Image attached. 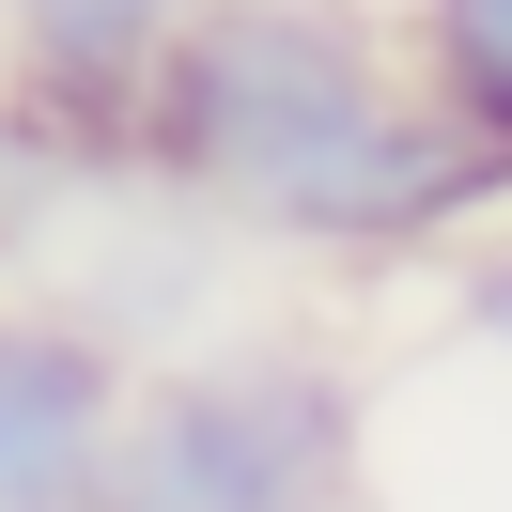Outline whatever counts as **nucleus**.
<instances>
[{
  "label": "nucleus",
  "mask_w": 512,
  "mask_h": 512,
  "mask_svg": "<svg viewBox=\"0 0 512 512\" xmlns=\"http://www.w3.org/2000/svg\"><path fill=\"white\" fill-rule=\"evenodd\" d=\"M404 94H419L404 47L357 0H187L171 47L140 63V94H125V156L156 187H187V202H218V218H249V233L295 249L326 171Z\"/></svg>",
  "instance_id": "1"
},
{
  "label": "nucleus",
  "mask_w": 512,
  "mask_h": 512,
  "mask_svg": "<svg viewBox=\"0 0 512 512\" xmlns=\"http://www.w3.org/2000/svg\"><path fill=\"white\" fill-rule=\"evenodd\" d=\"M342 481H357L342 373L295 342H249V357H187V373L125 388L94 512H342Z\"/></svg>",
  "instance_id": "2"
},
{
  "label": "nucleus",
  "mask_w": 512,
  "mask_h": 512,
  "mask_svg": "<svg viewBox=\"0 0 512 512\" xmlns=\"http://www.w3.org/2000/svg\"><path fill=\"white\" fill-rule=\"evenodd\" d=\"M109 419H125V342L78 311H0V512H94Z\"/></svg>",
  "instance_id": "3"
},
{
  "label": "nucleus",
  "mask_w": 512,
  "mask_h": 512,
  "mask_svg": "<svg viewBox=\"0 0 512 512\" xmlns=\"http://www.w3.org/2000/svg\"><path fill=\"white\" fill-rule=\"evenodd\" d=\"M171 16H187V0H0V63H16V94L125 125V94L171 47Z\"/></svg>",
  "instance_id": "4"
},
{
  "label": "nucleus",
  "mask_w": 512,
  "mask_h": 512,
  "mask_svg": "<svg viewBox=\"0 0 512 512\" xmlns=\"http://www.w3.org/2000/svg\"><path fill=\"white\" fill-rule=\"evenodd\" d=\"M388 47H404V78H419L466 140L512 156V0H404V32H388Z\"/></svg>",
  "instance_id": "5"
},
{
  "label": "nucleus",
  "mask_w": 512,
  "mask_h": 512,
  "mask_svg": "<svg viewBox=\"0 0 512 512\" xmlns=\"http://www.w3.org/2000/svg\"><path fill=\"white\" fill-rule=\"evenodd\" d=\"M466 326L512 357V249H481V264H466Z\"/></svg>",
  "instance_id": "6"
}]
</instances>
